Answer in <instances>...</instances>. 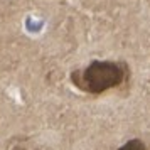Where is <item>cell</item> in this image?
<instances>
[{"label": "cell", "mask_w": 150, "mask_h": 150, "mask_svg": "<svg viewBox=\"0 0 150 150\" xmlns=\"http://www.w3.org/2000/svg\"><path fill=\"white\" fill-rule=\"evenodd\" d=\"M127 78V66L113 61H93L81 71L71 74V81L81 91L89 95H103L105 91L118 88Z\"/></svg>", "instance_id": "6da1fadb"}, {"label": "cell", "mask_w": 150, "mask_h": 150, "mask_svg": "<svg viewBox=\"0 0 150 150\" xmlns=\"http://www.w3.org/2000/svg\"><path fill=\"white\" fill-rule=\"evenodd\" d=\"M118 150H147V147H145V143L142 140L133 138V140H128L127 143H123Z\"/></svg>", "instance_id": "7a4b0ae2"}]
</instances>
